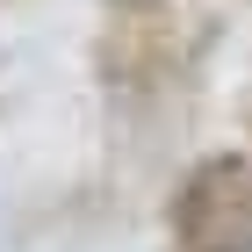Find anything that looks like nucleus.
I'll list each match as a JSON object with an SVG mask.
<instances>
[{"label": "nucleus", "mask_w": 252, "mask_h": 252, "mask_svg": "<svg viewBox=\"0 0 252 252\" xmlns=\"http://www.w3.org/2000/svg\"><path fill=\"white\" fill-rule=\"evenodd\" d=\"M173 252H252V166L238 152H209L180 173L173 202Z\"/></svg>", "instance_id": "1"}, {"label": "nucleus", "mask_w": 252, "mask_h": 252, "mask_svg": "<svg viewBox=\"0 0 252 252\" xmlns=\"http://www.w3.org/2000/svg\"><path fill=\"white\" fill-rule=\"evenodd\" d=\"M173 65V15L166 0H108L101 29V72L108 79H144Z\"/></svg>", "instance_id": "2"}]
</instances>
